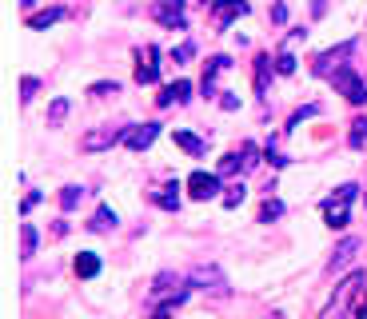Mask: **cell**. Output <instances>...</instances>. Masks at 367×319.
Masks as SVG:
<instances>
[{
	"instance_id": "obj_1",
	"label": "cell",
	"mask_w": 367,
	"mask_h": 319,
	"mask_svg": "<svg viewBox=\"0 0 367 319\" xmlns=\"http://www.w3.org/2000/svg\"><path fill=\"white\" fill-rule=\"evenodd\" d=\"M331 84H336V92L347 100V104H367V84L363 76H359L351 64H344V68H336V76H331Z\"/></svg>"
},
{
	"instance_id": "obj_2",
	"label": "cell",
	"mask_w": 367,
	"mask_h": 319,
	"mask_svg": "<svg viewBox=\"0 0 367 319\" xmlns=\"http://www.w3.org/2000/svg\"><path fill=\"white\" fill-rule=\"evenodd\" d=\"M356 184H344V188H336V196L324 199V219L327 228H347V208H351V199H356Z\"/></svg>"
},
{
	"instance_id": "obj_3",
	"label": "cell",
	"mask_w": 367,
	"mask_h": 319,
	"mask_svg": "<svg viewBox=\"0 0 367 319\" xmlns=\"http://www.w3.org/2000/svg\"><path fill=\"white\" fill-rule=\"evenodd\" d=\"M188 283L200 288V291H212V296H228V279H224V271L216 268V263H196L192 276H188Z\"/></svg>"
},
{
	"instance_id": "obj_4",
	"label": "cell",
	"mask_w": 367,
	"mask_h": 319,
	"mask_svg": "<svg viewBox=\"0 0 367 319\" xmlns=\"http://www.w3.org/2000/svg\"><path fill=\"white\" fill-rule=\"evenodd\" d=\"M363 288V271H351V276L344 279L336 288V299L327 303V311H324V319H344V311H347V303L356 299V291Z\"/></svg>"
},
{
	"instance_id": "obj_5",
	"label": "cell",
	"mask_w": 367,
	"mask_h": 319,
	"mask_svg": "<svg viewBox=\"0 0 367 319\" xmlns=\"http://www.w3.org/2000/svg\"><path fill=\"white\" fill-rule=\"evenodd\" d=\"M351 52H356V40H347V44H339V48H331V52H319L312 72H316V76H336V68H344L339 60L351 56Z\"/></svg>"
},
{
	"instance_id": "obj_6",
	"label": "cell",
	"mask_w": 367,
	"mask_h": 319,
	"mask_svg": "<svg viewBox=\"0 0 367 319\" xmlns=\"http://www.w3.org/2000/svg\"><path fill=\"white\" fill-rule=\"evenodd\" d=\"M188 192H192V199H216V192H220V176L216 172H192L188 176Z\"/></svg>"
},
{
	"instance_id": "obj_7",
	"label": "cell",
	"mask_w": 367,
	"mask_h": 319,
	"mask_svg": "<svg viewBox=\"0 0 367 319\" xmlns=\"http://www.w3.org/2000/svg\"><path fill=\"white\" fill-rule=\"evenodd\" d=\"M152 16L160 20L164 28H184V0H156L152 4Z\"/></svg>"
},
{
	"instance_id": "obj_8",
	"label": "cell",
	"mask_w": 367,
	"mask_h": 319,
	"mask_svg": "<svg viewBox=\"0 0 367 319\" xmlns=\"http://www.w3.org/2000/svg\"><path fill=\"white\" fill-rule=\"evenodd\" d=\"M124 132H128V128H124ZM124 132L120 128H92V132H84L80 148L84 152H104V148H112L116 140H124Z\"/></svg>"
},
{
	"instance_id": "obj_9",
	"label": "cell",
	"mask_w": 367,
	"mask_h": 319,
	"mask_svg": "<svg viewBox=\"0 0 367 319\" xmlns=\"http://www.w3.org/2000/svg\"><path fill=\"white\" fill-rule=\"evenodd\" d=\"M160 80V48L148 44L144 48V64H136V84H156Z\"/></svg>"
},
{
	"instance_id": "obj_10",
	"label": "cell",
	"mask_w": 367,
	"mask_h": 319,
	"mask_svg": "<svg viewBox=\"0 0 367 319\" xmlns=\"http://www.w3.org/2000/svg\"><path fill=\"white\" fill-rule=\"evenodd\" d=\"M156 136H160V124H136V128L124 132V144H128L132 152H144Z\"/></svg>"
},
{
	"instance_id": "obj_11",
	"label": "cell",
	"mask_w": 367,
	"mask_h": 319,
	"mask_svg": "<svg viewBox=\"0 0 367 319\" xmlns=\"http://www.w3.org/2000/svg\"><path fill=\"white\" fill-rule=\"evenodd\" d=\"M363 248V239H356V236H347V239H339V248L331 251V263H327V271H344L347 263H351V256Z\"/></svg>"
},
{
	"instance_id": "obj_12",
	"label": "cell",
	"mask_w": 367,
	"mask_h": 319,
	"mask_svg": "<svg viewBox=\"0 0 367 319\" xmlns=\"http://www.w3.org/2000/svg\"><path fill=\"white\" fill-rule=\"evenodd\" d=\"M244 12H248L244 0H220L216 12H212V20H216V28H228V24H232L235 16H244Z\"/></svg>"
},
{
	"instance_id": "obj_13",
	"label": "cell",
	"mask_w": 367,
	"mask_h": 319,
	"mask_svg": "<svg viewBox=\"0 0 367 319\" xmlns=\"http://www.w3.org/2000/svg\"><path fill=\"white\" fill-rule=\"evenodd\" d=\"M188 96H192V84H188V80H176V84H168V88L160 92V100H156V104H160V108H168V104H184Z\"/></svg>"
},
{
	"instance_id": "obj_14",
	"label": "cell",
	"mask_w": 367,
	"mask_h": 319,
	"mask_svg": "<svg viewBox=\"0 0 367 319\" xmlns=\"http://www.w3.org/2000/svg\"><path fill=\"white\" fill-rule=\"evenodd\" d=\"M232 68V60L228 56H212L204 64V96H212V88H216V76H220V72H228Z\"/></svg>"
},
{
	"instance_id": "obj_15",
	"label": "cell",
	"mask_w": 367,
	"mask_h": 319,
	"mask_svg": "<svg viewBox=\"0 0 367 319\" xmlns=\"http://www.w3.org/2000/svg\"><path fill=\"white\" fill-rule=\"evenodd\" d=\"M172 140L180 144L184 152H192V156H204V152H208V140L192 136V132H184V128H176V132H172Z\"/></svg>"
},
{
	"instance_id": "obj_16",
	"label": "cell",
	"mask_w": 367,
	"mask_h": 319,
	"mask_svg": "<svg viewBox=\"0 0 367 319\" xmlns=\"http://www.w3.org/2000/svg\"><path fill=\"white\" fill-rule=\"evenodd\" d=\"M72 271H76L80 279H92L96 271H100V256H96V251H80L76 263H72Z\"/></svg>"
},
{
	"instance_id": "obj_17",
	"label": "cell",
	"mask_w": 367,
	"mask_h": 319,
	"mask_svg": "<svg viewBox=\"0 0 367 319\" xmlns=\"http://www.w3.org/2000/svg\"><path fill=\"white\" fill-rule=\"evenodd\" d=\"M272 68H275V60H267V56H260V60H255V92H260V96L267 92V80H272Z\"/></svg>"
},
{
	"instance_id": "obj_18",
	"label": "cell",
	"mask_w": 367,
	"mask_h": 319,
	"mask_svg": "<svg viewBox=\"0 0 367 319\" xmlns=\"http://www.w3.org/2000/svg\"><path fill=\"white\" fill-rule=\"evenodd\" d=\"M36 239H41L36 236V224H21V256L24 259L36 256Z\"/></svg>"
},
{
	"instance_id": "obj_19",
	"label": "cell",
	"mask_w": 367,
	"mask_h": 319,
	"mask_svg": "<svg viewBox=\"0 0 367 319\" xmlns=\"http://www.w3.org/2000/svg\"><path fill=\"white\" fill-rule=\"evenodd\" d=\"M88 228H92V231H112V228H116V211H112V208H96V216H92Z\"/></svg>"
},
{
	"instance_id": "obj_20",
	"label": "cell",
	"mask_w": 367,
	"mask_h": 319,
	"mask_svg": "<svg viewBox=\"0 0 367 319\" xmlns=\"http://www.w3.org/2000/svg\"><path fill=\"white\" fill-rule=\"evenodd\" d=\"M64 116H68V96H56L52 100V108H48V128H60Z\"/></svg>"
},
{
	"instance_id": "obj_21",
	"label": "cell",
	"mask_w": 367,
	"mask_h": 319,
	"mask_svg": "<svg viewBox=\"0 0 367 319\" xmlns=\"http://www.w3.org/2000/svg\"><path fill=\"white\" fill-rule=\"evenodd\" d=\"M64 16V9H48V12H32L28 16V28H48V24H56V20Z\"/></svg>"
},
{
	"instance_id": "obj_22",
	"label": "cell",
	"mask_w": 367,
	"mask_h": 319,
	"mask_svg": "<svg viewBox=\"0 0 367 319\" xmlns=\"http://www.w3.org/2000/svg\"><path fill=\"white\" fill-rule=\"evenodd\" d=\"M176 192H180V188H176V184H172V188H160V192H156V204H160V208H168V211H176V208H180V196H176Z\"/></svg>"
},
{
	"instance_id": "obj_23",
	"label": "cell",
	"mask_w": 367,
	"mask_h": 319,
	"mask_svg": "<svg viewBox=\"0 0 367 319\" xmlns=\"http://www.w3.org/2000/svg\"><path fill=\"white\" fill-rule=\"evenodd\" d=\"M235 172H244V160H240V152H228L220 160V176H235Z\"/></svg>"
},
{
	"instance_id": "obj_24",
	"label": "cell",
	"mask_w": 367,
	"mask_h": 319,
	"mask_svg": "<svg viewBox=\"0 0 367 319\" xmlns=\"http://www.w3.org/2000/svg\"><path fill=\"white\" fill-rule=\"evenodd\" d=\"M275 72H284V76H292L296 72V60H292V48H280V56H275Z\"/></svg>"
},
{
	"instance_id": "obj_25",
	"label": "cell",
	"mask_w": 367,
	"mask_h": 319,
	"mask_svg": "<svg viewBox=\"0 0 367 319\" xmlns=\"http://www.w3.org/2000/svg\"><path fill=\"white\" fill-rule=\"evenodd\" d=\"M80 199H84V188H64L60 192V211H72Z\"/></svg>"
},
{
	"instance_id": "obj_26",
	"label": "cell",
	"mask_w": 367,
	"mask_h": 319,
	"mask_svg": "<svg viewBox=\"0 0 367 319\" xmlns=\"http://www.w3.org/2000/svg\"><path fill=\"white\" fill-rule=\"evenodd\" d=\"M280 216H284V204H280V199H264V208H260V224L280 219Z\"/></svg>"
},
{
	"instance_id": "obj_27",
	"label": "cell",
	"mask_w": 367,
	"mask_h": 319,
	"mask_svg": "<svg viewBox=\"0 0 367 319\" xmlns=\"http://www.w3.org/2000/svg\"><path fill=\"white\" fill-rule=\"evenodd\" d=\"M347 144H351V148H363V144H367V120H356V124H351Z\"/></svg>"
},
{
	"instance_id": "obj_28",
	"label": "cell",
	"mask_w": 367,
	"mask_h": 319,
	"mask_svg": "<svg viewBox=\"0 0 367 319\" xmlns=\"http://www.w3.org/2000/svg\"><path fill=\"white\" fill-rule=\"evenodd\" d=\"M240 160H244V172H252L255 164H260V148H255V144H244V148H240Z\"/></svg>"
},
{
	"instance_id": "obj_29",
	"label": "cell",
	"mask_w": 367,
	"mask_h": 319,
	"mask_svg": "<svg viewBox=\"0 0 367 319\" xmlns=\"http://www.w3.org/2000/svg\"><path fill=\"white\" fill-rule=\"evenodd\" d=\"M244 184H232V188H228V196H224V208H240V204H244Z\"/></svg>"
},
{
	"instance_id": "obj_30",
	"label": "cell",
	"mask_w": 367,
	"mask_h": 319,
	"mask_svg": "<svg viewBox=\"0 0 367 319\" xmlns=\"http://www.w3.org/2000/svg\"><path fill=\"white\" fill-rule=\"evenodd\" d=\"M316 112H319V108H316V104H307V108H299V112H296V116L287 120V132H296V128H299V124H304V120H312V116H316Z\"/></svg>"
},
{
	"instance_id": "obj_31",
	"label": "cell",
	"mask_w": 367,
	"mask_h": 319,
	"mask_svg": "<svg viewBox=\"0 0 367 319\" xmlns=\"http://www.w3.org/2000/svg\"><path fill=\"white\" fill-rule=\"evenodd\" d=\"M92 96H116V92H120V84H116V80H108V84H92Z\"/></svg>"
},
{
	"instance_id": "obj_32",
	"label": "cell",
	"mask_w": 367,
	"mask_h": 319,
	"mask_svg": "<svg viewBox=\"0 0 367 319\" xmlns=\"http://www.w3.org/2000/svg\"><path fill=\"white\" fill-rule=\"evenodd\" d=\"M168 283H180V279H176V276H168V271H164V276L156 279V288H152V291H156V296H164V291H168Z\"/></svg>"
},
{
	"instance_id": "obj_33",
	"label": "cell",
	"mask_w": 367,
	"mask_h": 319,
	"mask_svg": "<svg viewBox=\"0 0 367 319\" xmlns=\"http://www.w3.org/2000/svg\"><path fill=\"white\" fill-rule=\"evenodd\" d=\"M36 88H41V84H36V80H32V76H28V80H24V84H21V92H24L21 100H24V104H28V100L36 96Z\"/></svg>"
},
{
	"instance_id": "obj_34",
	"label": "cell",
	"mask_w": 367,
	"mask_h": 319,
	"mask_svg": "<svg viewBox=\"0 0 367 319\" xmlns=\"http://www.w3.org/2000/svg\"><path fill=\"white\" fill-rule=\"evenodd\" d=\"M36 204H41V192H28V196H24V204H21V211H32Z\"/></svg>"
},
{
	"instance_id": "obj_35",
	"label": "cell",
	"mask_w": 367,
	"mask_h": 319,
	"mask_svg": "<svg viewBox=\"0 0 367 319\" xmlns=\"http://www.w3.org/2000/svg\"><path fill=\"white\" fill-rule=\"evenodd\" d=\"M192 44H180V48H176V60H180V64H184V60H192Z\"/></svg>"
},
{
	"instance_id": "obj_36",
	"label": "cell",
	"mask_w": 367,
	"mask_h": 319,
	"mask_svg": "<svg viewBox=\"0 0 367 319\" xmlns=\"http://www.w3.org/2000/svg\"><path fill=\"white\" fill-rule=\"evenodd\" d=\"M272 20H275V24H284V20H287V9H284V4H275V9H272Z\"/></svg>"
},
{
	"instance_id": "obj_37",
	"label": "cell",
	"mask_w": 367,
	"mask_h": 319,
	"mask_svg": "<svg viewBox=\"0 0 367 319\" xmlns=\"http://www.w3.org/2000/svg\"><path fill=\"white\" fill-rule=\"evenodd\" d=\"M267 160H272V168H284L287 156H280V152H267Z\"/></svg>"
},
{
	"instance_id": "obj_38",
	"label": "cell",
	"mask_w": 367,
	"mask_h": 319,
	"mask_svg": "<svg viewBox=\"0 0 367 319\" xmlns=\"http://www.w3.org/2000/svg\"><path fill=\"white\" fill-rule=\"evenodd\" d=\"M224 108L232 112V108H240V96H232V92H224Z\"/></svg>"
},
{
	"instance_id": "obj_39",
	"label": "cell",
	"mask_w": 367,
	"mask_h": 319,
	"mask_svg": "<svg viewBox=\"0 0 367 319\" xmlns=\"http://www.w3.org/2000/svg\"><path fill=\"white\" fill-rule=\"evenodd\" d=\"M356 319H367V299H359V303H356Z\"/></svg>"
},
{
	"instance_id": "obj_40",
	"label": "cell",
	"mask_w": 367,
	"mask_h": 319,
	"mask_svg": "<svg viewBox=\"0 0 367 319\" xmlns=\"http://www.w3.org/2000/svg\"><path fill=\"white\" fill-rule=\"evenodd\" d=\"M152 319H172V308H164V311H156Z\"/></svg>"
}]
</instances>
